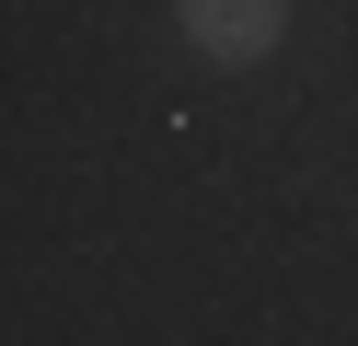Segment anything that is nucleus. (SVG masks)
<instances>
[{"label":"nucleus","mask_w":358,"mask_h":346,"mask_svg":"<svg viewBox=\"0 0 358 346\" xmlns=\"http://www.w3.org/2000/svg\"><path fill=\"white\" fill-rule=\"evenodd\" d=\"M173 23L196 35V58H220V69H255L266 46H278L289 0H173Z\"/></svg>","instance_id":"nucleus-1"}]
</instances>
